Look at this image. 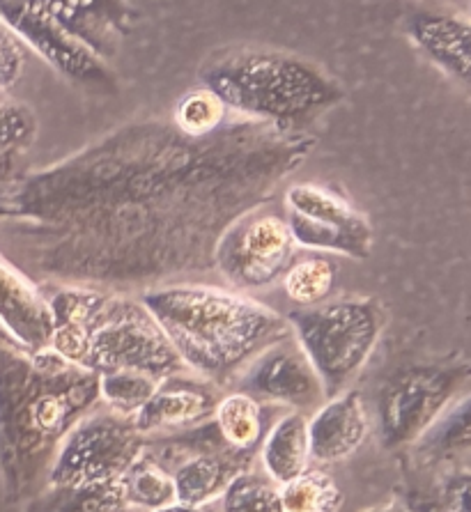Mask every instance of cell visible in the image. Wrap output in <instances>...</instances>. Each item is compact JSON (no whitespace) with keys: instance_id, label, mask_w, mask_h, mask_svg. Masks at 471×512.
<instances>
[{"instance_id":"obj_26","label":"cell","mask_w":471,"mask_h":512,"mask_svg":"<svg viewBox=\"0 0 471 512\" xmlns=\"http://www.w3.org/2000/svg\"><path fill=\"white\" fill-rule=\"evenodd\" d=\"M334 285L336 265L327 258H320V255L292 262L283 276L285 294L301 308L324 304Z\"/></svg>"},{"instance_id":"obj_8","label":"cell","mask_w":471,"mask_h":512,"mask_svg":"<svg viewBox=\"0 0 471 512\" xmlns=\"http://www.w3.org/2000/svg\"><path fill=\"white\" fill-rule=\"evenodd\" d=\"M145 451L134 421L92 409L58 448L46 487H90L120 480Z\"/></svg>"},{"instance_id":"obj_10","label":"cell","mask_w":471,"mask_h":512,"mask_svg":"<svg viewBox=\"0 0 471 512\" xmlns=\"http://www.w3.org/2000/svg\"><path fill=\"white\" fill-rule=\"evenodd\" d=\"M297 246L283 216L249 212L226 230L214 251V269L237 290L281 281L295 262Z\"/></svg>"},{"instance_id":"obj_28","label":"cell","mask_w":471,"mask_h":512,"mask_svg":"<svg viewBox=\"0 0 471 512\" xmlns=\"http://www.w3.org/2000/svg\"><path fill=\"white\" fill-rule=\"evenodd\" d=\"M221 506L223 512H283L279 485L251 469L233 478L221 496Z\"/></svg>"},{"instance_id":"obj_19","label":"cell","mask_w":471,"mask_h":512,"mask_svg":"<svg viewBox=\"0 0 471 512\" xmlns=\"http://www.w3.org/2000/svg\"><path fill=\"white\" fill-rule=\"evenodd\" d=\"M260 460L267 478L283 487L290 480L311 469V451H308V416L290 411L279 418L265 432L260 444Z\"/></svg>"},{"instance_id":"obj_33","label":"cell","mask_w":471,"mask_h":512,"mask_svg":"<svg viewBox=\"0 0 471 512\" xmlns=\"http://www.w3.org/2000/svg\"><path fill=\"white\" fill-rule=\"evenodd\" d=\"M152 512H200V510L182 506V503H173V506H166V508H159V510H152Z\"/></svg>"},{"instance_id":"obj_23","label":"cell","mask_w":471,"mask_h":512,"mask_svg":"<svg viewBox=\"0 0 471 512\" xmlns=\"http://www.w3.org/2000/svg\"><path fill=\"white\" fill-rule=\"evenodd\" d=\"M469 398H462L432 425V428L416 441L421 457H426L432 464L451 462L453 457L467 455L471 444V428H469Z\"/></svg>"},{"instance_id":"obj_22","label":"cell","mask_w":471,"mask_h":512,"mask_svg":"<svg viewBox=\"0 0 471 512\" xmlns=\"http://www.w3.org/2000/svg\"><path fill=\"white\" fill-rule=\"evenodd\" d=\"M122 480V492H125L127 506L143 510H159L177 503L173 473L159 457L143 451V455L131 464Z\"/></svg>"},{"instance_id":"obj_5","label":"cell","mask_w":471,"mask_h":512,"mask_svg":"<svg viewBox=\"0 0 471 512\" xmlns=\"http://www.w3.org/2000/svg\"><path fill=\"white\" fill-rule=\"evenodd\" d=\"M200 81L242 120L283 129H301V122L345 97L343 85L315 62L251 46L219 53L203 67Z\"/></svg>"},{"instance_id":"obj_12","label":"cell","mask_w":471,"mask_h":512,"mask_svg":"<svg viewBox=\"0 0 471 512\" xmlns=\"http://www.w3.org/2000/svg\"><path fill=\"white\" fill-rule=\"evenodd\" d=\"M239 393L251 395L258 402L285 405L299 414L318 409L327 400L318 372L292 336L265 349L249 363Z\"/></svg>"},{"instance_id":"obj_16","label":"cell","mask_w":471,"mask_h":512,"mask_svg":"<svg viewBox=\"0 0 471 512\" xmlns=\"http://www.w3.org/2000/svg\"><path fill=\"white\" fill-rule=\"evenodd\" d=\"M51 17L99 60L118 51L129 28V10L122 3H46Z\"/></svg>"},{"instance_id":"obj_30","label":"cell","mask_w":471,"mask_h":512,"mask_svg":"<svg viewBox=\"0 0 471 512\" xmlns=\"http://www.w3.org/2000/svg\"><path fill=\"white\" fill-rule=\"evenodd\" d=\"M26 46L12 30L0 23V92L12 88L23 74L26 65Z\"/></svg>"},{"instance_id":"obj_31","label":"cell","mask_w":471,"mask_h":512,"mask_svg":"<svg viewBox=\"0 0 471 512\" xmlns=\"http://www.w3.org/2000/svg\"><path fill=\"white\" fill-rule=\"evenodd\" d=\"M439 508L444 512H469V471H453L442 483Z\"/></svg>"},{"instance_id":"obj_17","label":"cell","mask_w":471,"mask_h":512,"mask_svg":"<svg viewBox=\"0 0 471 512\" xmlns=\"http://www.w3.org/2000/svg\"><path fill=\"white\" fill-rule=\"evenodd\" d=\"M187 460L177 464L173 473L177 503L189 508H205L221 499L226 487L239 473L251 469V460L219 451H184Z\"/></svg>"},{"instance_id":"obj_35","label":"cell","mask_w":471,"mask_h":512,"mask_svg":"<svg viewBox=\"0 0 471 512\" xmlns=\"http://www.w3.org/2000/svg\"><path fill=\"white\" fill-rule=\"evenodd\" d=\"M364 512H409L403 506H396V503H391V506H377V508H368Z\"/></svg>"},{"instance_id":"obj_20","label":"cell","mask_w":471,"mask_h":512,"mask_svg":"<svg viewBox=\"0 0 471 512\" xmlns=\"http://www.w3.org/2000/svg\"><path fill=\"white\" fill-rule=\"evenodd\" d=\"M212 428L230 453L249 460H253L267 432L260 402L239 391L221 395L212 414Z\"/></svg>"},{"instance_id":"obj_1","label":"cell","mask_w":471,"mask_h":512,"mask_svg":"<svg viewBox=\"0 0 471 512\" xmlns=\"http://www.w3.org/2000/svg\"><path fill=\"white\" fill-rule=\"evenodd\" d=\"M315 143L253 120L205 138L125 124L0 189V255L37 287L152 290L210 274L226 230L267 205Z\"/></svg>"},{"instance_id":"obj_2","label":"cell","mask_w":471,"mask_h":512,"mask_svg":"<svg viewBox=\"0 0 471 512\" xmlns=\"http://www.w3.org/2000/svg\"><path fill=\"white\" fill-rule=\"evenodd\" d=\"M99 407V377L51 349L0 345V473L10 503H28L49 483L58 448Z\"/></svg>"},{"instance_id":"obj_14","label":"cell","mask_w":471,"mask_h":512,"mask_svg":"<svg viewBox=\"0 0 471 512\" xmlns=\"http://www.w3.org/2000/svg\"><path fill=\"white\" fill-rule=\"evenodd\" d=\"M370 432V418L359 391L347 389L327 398L308 418V451L311 462L336 464L364 446Z\"/></svg>"},{"instance_id":"obj_7","label":"cell","mask_w":471,"mask_h":512,"mask_svg":"<svg viewBox=\"0 0 471 512\" xmlns=\"http://www.w3.org/2000/svg\"><path fill=\"white\" fill-rule=\"evenodd\" d=\"M467 384V361L416 363L396 372L377 407L382 444L391 451L416 444L465 395Z\"/></svg>"},{"instance_id":"obj_11","label":"cell","mask_w":471,"mask_h":512,"mask_svg":"<svg viewBox=\"0 0 471 512\" xmlns=\"http://www.w3.org/2000/svg\"><path fill=\"white\" fill-rule=\"evenodd\" d=\"M0 23L19 37L26 49H33L53 69L67 79L90 88L113 90L115 79L106 62L90 53L79 40H74L60 23L51 17L46 3H0Z\"/></svg>"},{"instance_id":"obj_9","label":"cell","mask_w":471,"mask_h":512,"mask_svg":"<svg viewBox=\"0 0 471 512\" xmlns=\"http://www.w3.org/2000/svg\"><path fill=\"white\" fill-rule=\"evenodd\" d=\"M285 209V223L297 248L341 253L354 260H366L373 253V226L341 193L322 184H292L285 191Z\"/></svg>"},{"instance_id":"obj_15","label":"cell","mask_w":471,"mask_h":512,"mask_svg":"<svg viewBox=\"0 0 471 512\" xmlns=\"http://www.w3.org/2000/svg\"><path fill=\"white\" fill-rule=\"evenodd\" d=\"M0 324L23 352H42L51 343V310L42 287L28 281L0 255Z\"/></svg>"},{"instance_id":"obj_4","label":"cell","mask_w":471,"mask_h":512,"mask_svg":"<svg viewBox=\"0 0 471 512\" xmlns=\"http://www.w3.org/2000/svg\"><path fill=\"white\" fill-rule=\"evenodd\" d=\"M49 349L95 375L141 372L157 382L189 372L150 310L122 292L88 285H51Z\"/></svg>"},{"instance_id":"obj_29","label":"cell","mask_w":471,"mask_h":512,"mask_svg":"<svg viewBox=\"0 0 471 512\" xmlns=\"http://www.w3.org/2000/svg\"><path fill=\"white\" fill-rule=\"evenodd\" d=\"M37 120L30 108L0 97V147L26 152L35 141Z\"/></svg>"},{"instance_id":"obj_25","label":"cell","mask_w":471,"mask_h":512,"mask_svg":"<svg viewBox=\"0 0 471 512\" xmlns=\"http://www.w3.org/2000/svg\"><path fill=\"white\" fill-rule=\"evenodd\" d=\"M161 382L141 372H106L99 375V405L115 416L134 421Z\"/></svg>"},{"instance_id":"obj_34","label":"cell","mask_w":471,"mask_h":512,"mask_svg":"<svg viewBox=\"0 0 471 512\" xmlns=\"http://www.w3.org/2000/svg\"><path fill=\"white\" fill-rule=\"evenodd\" d=\"M0 345H7V347H17V349H21L17 343H14V338L10 336V333H7V329L3 327V324H0Z\"/></svg>"},{"instance_id":"obj_24","label":"cell","mask_w":471,"mask_h":512,"mask_svg":"<svg viewBox=\"0 0 471 512\" xmlns=\"http://www.w3.org/2000/svg\"><path fill=\"white\" fill-rule=\"evenodd\" d=\"M279 490L283 512H338L345 501L336 480L322 469H306Z\"/></svg>"},{"instance_id":"obj_13","label":"cell","mask_w":471,"mask_h":512,"mask_svg":"<svg viewBox=\"0 0 471 512\" xmlns=\"http://www.w3.org/2000/svg\"><path fill=\"white\" fill-rule=\"evenodd\" d=\"M219 400V386L205 382L193 372H182L157 386L148 405L136 414L134 425L143 437L166 430L187 432L212 421Z\"/></svg>"},{"instance_id":"obj_6","label":"cell","mask_w":471,"mask_h":512,"mask_svg":"<svg viewBox=\"0 0 471 512\" xmlns=\"http://www.w3.org/2000/svg\"><path fill=\"white\" fill-rule=\"evenodd\" d=\"M292 338L318 372L327 398L347 391L366 368L384 329L382 304L373 297H345L297 308L285 317Z\"/></svg>"},{"instance_id":"obj_32","label":"cell","mask_w":471,"mask_h":512,"mask_svg":"<svg viewBox=\"0 0 471 512\" xmlns=\"http://www.w3.org/2000/svg\"><path fill=\"white\" fill-rule=\"evenodd\" d=\"M407 510L409 512H444L442 508H439V503L432 499H412Z\"/></svg>"},{"instance_id":"obj_18","label":"cell","mask_w":471,"mask_h":512,"mask_svg":"<svg viewBox=\"0 0 471 512\" xmlns=\"http://www.w3.org/2000/svg\"><path fill=\"white\" fill-rule=\"evenodd\" d=\"M407 33L453 79L462 83L469 81L471 26L467 19L449 17V14L414 12L407 21Z\"/></svg>"},{"instance_id":"obj_27","label":"cell","mask_w":471,"mask_h":512,"mask_svg":"<svg viewBox=\"0 0 471 512\" xmlns=\"http://www.w3.org/2000/svg\"><path fill=\"white\" fill-rule=\"evenodd\" d=\"M228 108L207 88H196L177 102L173 124L191 138H205L219 131L228 120Z\"/></svg>"},{"instance_id":"obj_21","label":"cell","mask_w":471,"mask_h":512,"mask_svg":"<svg viewBox=\"0 0 471 512\" xmlns=\"http://www.w3.org/2000/svg\"><path fill=\"white\" fill-rule=\"evenodd\" d=\"M28 512H131L122 480L90 487H44L28 501Z\"/></svg>"},{"instance_id":"obj_3","label":"cell","mask_w":471,"mask_h":512,"mask_svg":"<svg viewBox=\"0 0 471 512\" xmlns=\"http://www.w3.org/2000/svg\"><path fill=\"white\" fill-rule=\"evenodd\" d=\"M141 304L184 368L214 386L230 384L265 349L292 336L288 320L276 310L214 285L152 287L141 294Z\"/></svg>"}]
</instances>
